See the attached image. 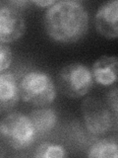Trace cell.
I'll use <instances>...</instances> for the list:
<instances>
[{
    "label": "cell",
    "instance_id": "8",
    "mask_svg": "<svg viewBox=\"0 0 118 158\" xmlns=\"http://www.w3.org/2000/svg\"><path fill=\"white\" fill-rule=\"evenodd\" d=\"M20 100L19 82L11 72L0 73V115L16 107Z\"/></svg>",
    "mask_w": 118,
    "mask_h": 158
},
{
    "label": "cell",
    "instance_id": "9",
    "mask_svg": "<svg viewBox=\"0 0 118 158\" xmlns=\"http://www.w3.org/2000/svg\"><path fill=\"white\" fill-rule=\"evenodd\" d=\"M118 58L114 56H102L93 62L92 75L93 80L103 86H110L117 80Z\"/></svg>",
    "mask_w": 118,
    "mask_h": 158
},
{
    "label": "cell",
    "instance_id": "2",
    "mask_svg": "<svg viewBox=\"0 0 118 158\" xmlns=\"http://www.w3.org/2000/svg\"><path fill=\"white\" fill-rule=\"evenodd\" d=\"M37 131L29 116L12 112L0 121V140L15 150L31 146L37 137Z\"/></svg>",
    "mask_w": 118,
    "mask_h": 158
},
{
    "label": "cell",
    "instance_id": "1",
    "mask_svg": "<svg viewBox=\"0 0 118 158\" xmlns=\"http://www.w3.org/2000/svg\"><path fill=\"white\" fill-rule=\"evenodd\" d=\"M43 26L53 41L62 44L76 43L85 37L88 30V13L79 1H58L46 10Z\"/></svg>",
    "mask_w": 118,
    "mask_h": 158
},
{
    "label": "cell",
    "instance_id": "10",
    "mask_svg": "<svg viewBox=\"0 0 118 158\" xmlns=\"http://www.w3.org/2000/svg\"><path fill=\"white\" fill-rule=\"evenodd\" d=\"M37 135H45L51 131L57 125L58 117L56 112L49 108L33 110L29 115Z\"/></svg>",
    "mask_w": 118,
    "mask_h": 158
},
{
    "label": "cell",
    "instance_id": "6",
    "mask_svg": "<svg viewBox=\"0 0 118 158\" xmlns=\"http://www.w3.org/2000/svg\"><path fill=\"white\" fill-rule=\"evenodd\" d=\"M27 24L21 11L15 7H0V43H13L26 32Z\"/></svg>",
    "mask_w": 118,
    "mask_h": 158
},
{
    "label": "cell",
    "instance_id": "11",
    "mask_svg": "<svg viewBox=\"0 0 118 158\" xmlns=\"http://www.w3.org/2000/svg\"><path fill=\"white\" fill-rule=\"evenodd\" d=\"M88 157L95 158H117V140L113 138H103L92 144L88 153Z\"/></svg>",
    "mask_w": 118,
    "mask_h": 158
},
{
    "label": "cell",
    "instance_id": "4",
    "mask_svg": "<svg viewBox=\"0 0 118 158\" xmlns=\"http://www.w3.org/2000/svg\"><path fill=\"white\" fill-rule=\"evenodd\" d=\"M57 85L66 97L81 98L85 96L93 85L91 69L81 62L69 63L59 71Z\"/></svg>",
    "mask_w": 118,
    "mask_h": 158
},
{
    "label": "cell",
    "instance_id": "3",
    "mask_svg": "<svg viewBox=\"0 0 118 158\" xmlns=\"http://www.w3.org/2000/svg\"><path fill=\"white\" fill-rule=\"evenodd\" d=\"M20 98L26 103L37 107H45L56 97V88L47 73L33 70L26 73L19 82Z\"/></svg>",
    "mask_w": 118,
    "mask_h": 158
},
{
    "label": "cell",
    "instance_id": "14",
    "mask_svg": "<svg viewBox=\"0 0 118 158\" xmlns=\"http://www.w3.org/2000/svg\"><path fill=\"white\" fill-rule=\"evenodd\" d=\"M106 102L108 107L110 108L112 113L117 117V111H118V99H117V87H113L111 90L107 93L106 96Z\"/></svg>",
    "mask_w": 118,
    "mask_h": 158
},
{
    "label": "cell",
    "instance_id": "16",
    "mask_svg": "<svg viewBox=\"0 0 118 158\" xmlns=\"http://www.w3.org/2000/svg\"><path fill=\"white\" fill-rule=\"evenodd\" d=\"M5 155H6V151H5L3 146L0 144V157H4Z\"/></svg>",
    "mask_w": 118,
    "mask_h": 158
},
{
    "label": "cell",
    "instance_id": "5",
    "mask_svg": "<svg viewBox=\"0 0 118 158\" xmlns=\"http://www.w3.org/2000/svg\"><path fill=\"white\" fill-rule=\"evenodd\" d=\"M82 114L87 130L93 135H103L117 130V117L100 99H85L82 103Z\"/></svg>",
    "mask_w": 118,
    "mask_h": 158
},
{
    "label": "cell",
    "instance_id": "15",
    "mask_svg": "<svg viewBox=\"0 0 118 158\" xmlns=\"http://www.w3.org/2000/svg\"><path fill=\"white\" fill-rule=\"evenodd\" d=\"M32 3L41 8H48L55 3V1H53V0H39L38 1V0H37V1H32Z\"/></svg>",
    "mask_w": 118,
    "mask_h": 158
},
{
    "label": "cell",
    "instance_id": "12",
    "mask_svg": "<svg viewBox=\"0 0 118 158\" xmlns=\"http://www.w3.org/2000/svg\"><path fill=\"white\" fill-rule=\"evenodd\" d=\"M67 155V151L63 146L51 142H44L37 148L33 156L37 158H59Z\"/></svg>",
    "mask_w": 118,
    "mask_h": 158
},
{
    "label": "cell",
    "instance_id": "13",
    "mask_svg": "<svg viewBox=\"0 0 118 158\" xmlns=\"http://www.w3.org/2000/svg\"><path fill=\"white\" fill-rule=\"evenodd\" d=\"M13 60L11 48L3 43H0V73L10 67Z\"/></svg>",
    "mask_w": 118,
    "mask_h": 158
},
{
    "label": "cell",
    "instance_id": "7",
    "mask_svg": "<svg viewBox=\"0 0 118 158\" xmlns=\"http://www.w3.org/2000/svg\"><path fill=\"white\" fill-rule=\"evenodd\" d=\"M118 2L117 0L107 1L97 9L95 25L98 34L106 39H116L118 37Z\"/></svg>",
    "mask_w": 118,
    "mask_h": 158
}]
</instances>
